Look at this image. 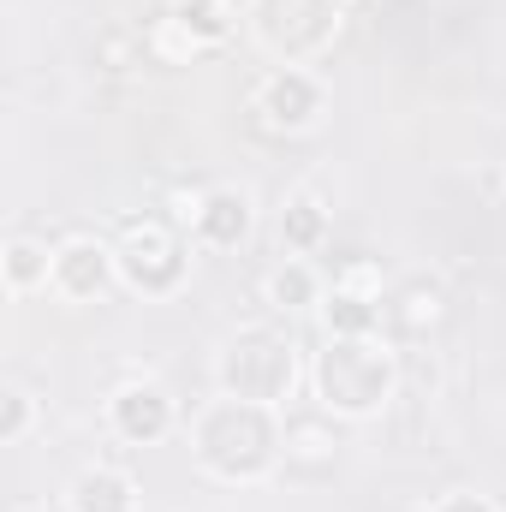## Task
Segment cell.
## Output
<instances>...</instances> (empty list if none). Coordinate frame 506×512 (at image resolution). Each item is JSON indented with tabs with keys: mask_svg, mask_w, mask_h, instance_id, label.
Listing matches in <instances>:
<instances>
[{
	"mask_svg": "<svg viewBox=\"0 0 506 512\" xmlns=\"http://www.w3.org/2000/svg\"><path fill=\"white\" fill-rule=\"evenodd\" d=\"M185 441L203 477L227 489H256L286 459V411L262 399H239V393H215L191 411Z\"/></svg>",
	"mask_w": 506,
	"mask_h": 512,
	"instance_id": "cell-1",
	"label": "cell"
},
{
	"mask_svg": "<svg viewBox=\"0 0 506 512\" xmlns=\"http://www.w3.org/2000/svg\"><path fill=\"white\" fill-rule=\"evenodd\" d=\"M310 393L328 417L340 423H370L399 399V352L370 334V340H322V352H310Z\"/></svg>",
	"mask_w": 506,
	"mask_h": 512,
	"instance_id": "cell-2",
	"label": "cell"
},
{
	"mask_svg": "<svg viewBox=\"0 0 506 512\" xmlns=\"http://www.w3.org/2000/svg\"><path fill=\"white\" fill-rule=\"evenodd\" d=\"M298 382H310V364L298 352V340L274 322H245L221 340L215 352V393H239V399H262L280 405L298 393Z\"/></svg>",
	"mask_w": 506,
	"mask_h": 512,
	"instance_id": "cell-3",
	"label": "cell"
},
{
	"mask_svg": "<svg viewBox=\"0 0 506 512\" xmlns=\"http://www.w3.org/2000/svg\"><path fill=\"white\" fill-rule=\"evenodd\" d=\"M245 30L274 66H316L346 30V6L340 0H245Z\"/></svg>",
	"mask_w": 506,
	"mask_h": 512,
	"instance_id": "cell-4",
	"label": "cell"
},
{
	"mask_svg": "<svg viewBox=\"0 0 506 512\" xmlns=\"http://www.w3.org/2000/svg\"><path fill=\"white\" fill-rule=\"evenodd\" d=\"M114 256H120V286L131 298H173L191 280V233H179L161 215L126 221L114 239Z\"/></svg>",
	"mask_w": 506,
	"mask_h": 512,
	"instance_id": "cell-5",
	"label": "cell"
},
{
	"mask_svg": "<svg viewBox=\"0 0 506 512\" xmlns=\"http://www.w3.org/2000/svg\"><path fill=\"white\" fill-rule=\"evenodd\" d=\"M334 108V90L316 66H274L262 84H256V120L274 131V137H304L328 120Z\"/></svg>",
	"mask_w": 506,
	"mask_h": 512,
	"instance_id": "cell-6",
	"label": "cell"
},
{
	"mask_svg": "<svg viewBox=\"0 0 506 512\" xmlns=\"http://www.w3.org/2000/svg\"><path fill=\"white\" fill-rule=\"evenodd\" d=\"M120 286V256L108 239L96 233H72L54 245V274H48V292L60 304H96L102 292Z\"/></svg>",
	"mask_w": 506,
	"mask_h": 512,
	"instance_id": "cell-7",
	"label": "cell"
},
{
	"mask_svg": "<svg viewBox=\"0 0 506 512\" xmlns=\"http://www.w3.org/2000/svg\"><path fill=\"white\" fill-rule=\"evenodd\" d=\"M185 233L197 251H239L256 233V197L245 185H209L185 209Z\"/></svg>",
	"mask_w": 506,
	"mask_h": 512,
	"instance_id": "cell-8",
	"label": "cell"
},
{
	"mask_svg": "<svg viewBox=\"0 0 506 512\" xmlns=\"http://www.w3.org/2000/svg\"><path fill=\"white\" fill-rule=\"evenodd\" d=\"M108 429H114L126 447H155V441H167V435L179 429V399L161 382H149V376L114 387V399H108Z\"/></svg>",
	"mask_w": 506,
	"mask_h": 512,
	"instance_id": "cell-9",
	"label": "cell"
},
{
	"mask_svg": "<svg viewBox=\"0 0 506 512\" xmlns=\"http://www.w3.org/2000/svg\"><path fill=\"white\" fill-rule=\"evenodd\" d=\"M316 316H322V328L334 340H370V334H381V322H387V304H381L376 292H358V286L334 280L322 292V310Z\"/></svg>",
	"mask_w": 506,
	"mask_h": 512,
	"instance_id": "cell-10",
	"label": "cell"
},
{
	"mask_svg": "<svg viewBox=\"0 0 506 512\" xmlns=\"http://www.w3.org/2000/svg\"><path fill=\"white\" fill-rule=\"evenodd\" d=\"M143 495L131 483V471L120 465H84L72 483H66V512H137Z\"/></svg>",
	"mask_w": 506,
	"mask_h": 512,
	"instance_id": "cell-11",
	"label": "cell"
},
{
	"mask_svg": "<svg viewBox=\"0 0 506 512\" xmlns=\"http://www.w3.org/2000/svg\"><path fill=\"white\" fill-rule=\"evenodd\" d=\"M334 233V209L316 191H292L280 203V251L286 256H316Z\"/></svg>",
	"mask_w": 506,
	"mask_h": 512,
	"instance_id": "cell-12",
	"label": "cell"
},
{
	"mask_svg": "<svg viewBox=\"0 0 506 512\" xmlns=\"http://www.w3.org/2000/svg\"><path fill=\"white\" fill-rule=\"evenodd\" d=\"M322 292H328V280L316 274V262H310V256H286V262H274V268H268V280H262V298H268L280 316L322 310Z\"/></svg>",
	"mask_w": 506,
	"mask_h": 512,
	"instance_id": "cell-13",
	"label": "cell"
},
{
	"mask_svg": "<svg viewBox=\"0 0 506 512\" xmlns=\"http://www.w3.org/2000/svg\"><path fill=\"white\" fill-rule=\"evenodd\" d=\"M0 274H6V292H12V298L42 292L48 274H54V245H42V239H30V233H12L6 251H0Z\"/></svg>",
	"mask_w": 506,
	"mask_h": 512,
	"instance_id": "cell-14",
	"label": "cell"
},
{
	"mask_svg": "<svg viewBox=\"0 0 506 512\" xmlns=\"http://www.w3.org/2000/svg\"><path fill=\"white\" fill-rule=\"evenodd\" d=\"M167 12L191 30V42H197V48H221V42H233V36H239V24H245V12H239L233 0H173Z\"/></svg>",
	"mask_w": 506,
	"mask_h": 512,
	"instance_id": "cell-15",
	"label": "cell"
},
{
	"mask_svg": "<svg viewBox=\"0 0 506 512\" xmlns=\"http://www.w3.org/2000/svg\"><path fill=\"white\" fill-rule=\"evenodd\" d=\"M441 316H447V292H441L435 280H423V274H417V280H405V286L387 298V322H393V328H405V334H429Z\"/></svg>",
	"mask_w": 506,
	"mask_h": 512,
	"instance_id": "cell-16",
	"label": "cell"
},
{
	"mask_svg": "<svg viewBox=\"0 0 506 512\" xmlns=\"http://www.w3.org/2000/svg\"><path fill=\"white\" fill-rule=\"evenodd\" d=\"M334 447H340V417H328L322 405L286 417V459H298V465H322V459H334Z\"/></svg>",
	"mask_w": 506,
	"mask_h": 512,
	"instance_id": "cell-17",
	"label": "cell"
},
{
	"mask_svg": "<svg viewBox=\"0 0 506 512\" xmlns=\"http://www.w3.org/2000/svg\"><path fill=\"white\" fill-rule=\"evenodd\" d=\"M149 54H155L161 66H191V60H197L203 48L191 42V30H185V24H179L173 12H161V18L149 24Z\"/></svg>",
	"mask_w": 506,
	"mask_h": 512,
	"instance_id": "cell-18",
	"label": "cell"
},
{
	"mask_svg": "<svg viewBox=\"0 0 506 512\" xmlns=\"http://www.w3.org/2000/svg\"><path fill=\"white\" fill-rule=\"evenodd\" d=\"M36 429V399L24 387H0V447H18Z\"/></svg>",
	"mask_w": 506,
	"mask_h": 512,
	"instance_id": "cell-19",
	"label": "cell"
},
{
	"mask_svg": "<svg viewBox=\"0 0 506 512\" xmlns=\"http://www.w3.org/2000/svg\"><path fill=\"white\" fill-rule=\"evenodd\" d=\"M435 512H495V501H489V495H471V489H465V495H447V501H441Z\"/></svg>",
	"mask_w": 506,
	"mask_h": 512,
	"instance_id": "cell-20",
	"label": "cell"
},
{
	"mask_svg": "<svg viewBox=\"0 0 506 512\" xmlns=\"http://www.w3.org/2000/svg\"><path fill=\"white\" fill-rule=\"evenodd\" d=\"M12 512H48V507H12Z\"/></svg>",
	"mask_w": 506,
	"mask_h": 512,
	"instance_id": "cell-21",
	"label": "cell"
},
{
	"mask_svg": "<svg viewBox=\"0 0 506 512\" xmlns=\"http://www.w3.org/2000/svg\"><path fill=\"white\" fill-rule=\"evenodd\" d=\"M340 6H358V0H340Z\"/></svg>",
	"mask_w": 506,
	"mask_h": 512,
	"instance_id": "cell-22",
	"label": "cell"
}]
</instances>
